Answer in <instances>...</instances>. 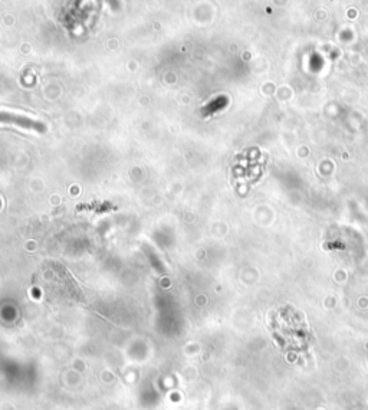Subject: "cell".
Instances as JSON below:
<instances>
[{"mask_svg":"<svg viewBox=\"0 0 368 410\" xmlns=\"http://www.w3.org/2000/svg\"><path fill=\"white\" fill-rule=\"evenodd\" d=\"M0 122L15 124V125H19L22 128L35 130V131H39V133L45 131L44 124H41L39 121L30 120V118H26V117H22V115H16V114H9V113H0Z\"/></svg>","mask_w":368,"mask_h":410,"instance_id":"6da1fadb","label":"cell"}]
</instances>
